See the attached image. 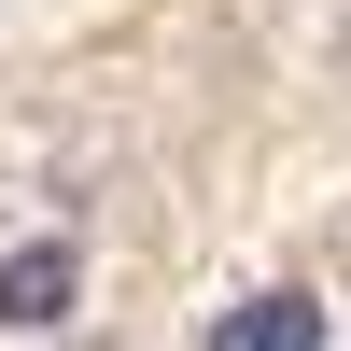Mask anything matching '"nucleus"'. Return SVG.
Listing matches in <instances>:
<instances>
[{
	"label": "nucleus",
	"instance_id": "f257e3e1",
	"mask_svg": "<svg viewBox=\"0 0 351 351\" xmlns=\"http://www.w3.org/2000/svg\"><path fill=\"white\" fill-rule=\"evenodd\" d=\"M211 351H324V295H295V281L281 295H239L211 324Z\"/></svg>",
	"mask_w": 351,
	"mask_h": 351
},
{
	"label": "nucleus",
	"instance_id": "f03ea898",
	"mask_svg": "<svg viewBox=\"0 0 351 351\" xmlns=\"http://www.w3.org/2000/svg\"><path fill=\"white\" fill-rule=\"evenodd\" d=\"M56 309H71V239H28V253H0V324H56Z\"/></svg>",
	"mask_w": 351,
	"mask_h": 351
}]
</instances>
